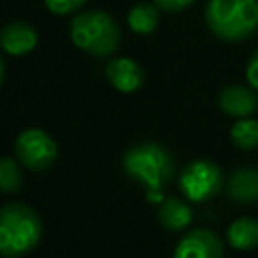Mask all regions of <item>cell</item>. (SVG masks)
Instances as JSON below:
<instances>
[{"mask_svg":"<svg viewBox=\"0 0 258 258\" xmlns=\"http://www.w3.org/2000/svg\"><path fill=\"white\" fill-rule=\"evenodd\" d=\"M121 163L125 175L147 189L145 196L151 204L163 202L161 189L175 173L173 157L163 145L155 141H139L125 149Z\"/></svg>","mask_w":258,"mask_h":258,"instance_id":"obj_1","label":"cell"},{"mask_svg":"<svg viewBox=\"0 0 258 258\" xmlns=\"http://www.w3.org/2000/svg\"><path fill=\"white\" fill-rule=\"evenodd\" d=\"M204 16L214 36L240 42L258 28V0H208Z\"/></svg>","mask_w":258,"mask_h":258,"instance_id":"obj_2","label":"cell"},{"mask_svg":"<svg viewBox=\"0 0 258 258\" xmlns=\"http://www.w3.org/2000/svg\"><path fill=\"white\" fill-rule=\"evenodd\" d=\"M42 234L38 214L20 202H10L0 210V254L20 258L36 248Z\"/></svg>","mask_w":258,"mask_h":258,"instance_id":"obj_3","label":"cell"},{"mask_svg":"<svg viewBox=\"0 0 258 258\" xmlns=\"http://www.w3.org/2000/svg\"><path fill=\"white\" fill-rule=\"evenodd\" d=\"M71 40L91 56H111L121 42V28L103 10L79 12L71 20Z\"/></svg>","mask_w":258,"mask_h":258,"instance_id":"obj_4","label":"cell"},{"mask_svg":"<svg viewBox=\"0 0 258 258\" xmlns=\"http://www.w3.org/2000/svg\"><path fill=\"white\" fill-rule=\"evenodd\" d=\"M177 185L185 200L202 204L220 194L224 187V173L210 159H194L179 171Z\"/></svg>","mask_w":258,"mask_h":258,"instance_id":"obj_5","label":"cell"},{"mask_svg":"<svg viewBox=\"0 0 258 258\" xmlns=\"http://www.w3.org/2000/svg\"><path fill=\"white\" fill-rule=\"evenodd\" d=\"M14 155L18 163L24 165L26 169L44 171L54 163L58 155V147L56 141L46 131L30 127L20 131L18 137L14 139Z\"/></svg>","mask_w":258,"mask_h":258,"instance_id":"obj_6","label":"cell"},{"mask_svg":"<svg viewBox=\"0 0 258 258\" xmlns=\"http://www.w3.org/2000/svg\"><path fill=\"white\" fill-rule=\"evenodd\" d=\"M173 258H224V242L208 228H194L175 244Z\"/></svg>","mask_w":258,"mask_h":258,"instance_id":"obj_7","label":"cell"},{"mask_svg":"<svg viewBox=\"0 0 258 258\" xmlns=\"http://www.w3.org/2000/svg\"><path fill=\"white\" fill-rule=\"evenodd\" d=\"M107 81L121 93H135L145 83V73L141 64L129 56H117L111 58L105 67Z\"/></svg>","mask_w":258,"mask_h":258,"instance_id":"obj_8","label":"cell"},{"mask_svg":"<svg viewBox=\"0 0 258 258\" xmlns=\"http://www.w3.org/2000/svg\"><path fill=\"white\" fill-rule=\"evenodd\" d=\"M0 44H2V50L10 56H22V54H28L36 48L38 44V34H36V28L28 22H22V20H14V22H8L2 26V32H0Z\"/></svg>","mask_w":258,"mask_h":258,"instance_id":"obj_9","label":"cell"},{"mask_svg":"<svg viewBox=\"0 0 258 258\" xmlns=\"http://www.w3.org/2000/svg\"><path fill=\"white\" fill-rule=\"evenodd\" d=\"M220 109L228 117L246 119L252 117L258 109V95L254 87L246 85H230L220 93Z\"/></svg>","mask_w":258,"mask_h":258,"instance_id":"obj_10","label":"cell"},{"mask_svg":"<svg viewBox=\"0 0 258 258\" xmlns=\"http://www.w3.org/2000/svg\"><path fill=\"white\" fill-rule=\"evenodd\" d=\"M226 194L234 204L240 206L258 202V169L248 165L234 169L226 181Z\"/></svg>","mask_w":258,"mask_h":258,"instance_id":"obj_11","label":"cell"},{"mask_svg":"<svg viewBox=\"0 0 258 258\" xmlns=\"http://www.w3.org/2000/svg\"><path fill=\"white\" fill-rule=\"evenodd\" d=\"M191 208L175 198V196H167L163 198V202L157 208V222L167 230V232H181L191 224Z\"/></svg>","mask_w":258,"mask_h":258,"instance_id":"obj_12","label":"cell"},{"mask_svg":"<svg viewBox=\"0 0 258 258\" xmlns=\"http://www.w3.org/2000/svg\"><path fill=\"white\" fill-rule=\"evenodd\" d=\"M226 240L234 250L250 252L258 248V220L254 218H238L226 230Z\"/></svg>","mask_w":258,"mask_h":258,"instance_id":"obj_13","label":"cell"},{"mask_svg":"<svg viewBox=\"0 0 258 258\" xmlns=\"http://www.w3.org/2000/svg\"><path fill=\"white\" fill-rule=\"evenodd\" d=\"M127 24L135 34H151L159 26V6L151 2H139L127 12Z\"/></svg>","mask_w":258,"mask_h":258,"instance_id":"obj_14","label":"cell"},{"mask_svg":"<svg viewBox=\"0 0 258 258\" xmlns=\"http://www.w3.org/2000/svg\"><path fill=\"white\" fill-rule=\"evenodd\" d=\"M230 139L238 149L244 151L258 149V119L254 117L238 119L230 129Z\"/></svg>","mask_w":258,"mask_h":258,"instance_id":"obj_15","label":"cell"},{"mask_svg":"<svg viewBox=\"0 0 258 258\" xmlns=\"http://www.w3.org/2000/svg\"><path fill=\"white\" fill-rule=\"evenodd\" d=\"M22 185V173L12 157H2L0 159V189L4 194H16Z\"/></svg>","mask_w":258,"mask_h":258,"instance_id":"obj_16","label":"cell"},{"mask_svg":"<svg viewBox=\"0 0 258 258\" xmlns=\"http://www.w3.org/2000/svg\"><path fill=\"white\" fill-rule=\"evenodd\" d=\"M42 2H44V6H46L52 14H56V16H67V14L77 12L87 0H42Z\"/></svg>","mask_w":258,"mask_h":258,"instance_id":"obj_17","label":"cell"},{"mask_svg":"<svg viewBox=\"0 0 258 258\" xmlns=\"http://www.w3.org/2000/svg\"><path fill=\"white\" fill-rule=\"evenodd\" d=\"M194 0H153V4L159 6V10H165V12H179V10H185Z\"/></svg>","mask_w":258,"mask_h":258,"instance_id":"obj_18","label":"cell"},{"mask_svg":"<svg viewBox=\"0 0 258 258\" xmlns=\"http://www.w3.org/2000/svg\"><path fill=\"white\" fill-rule=\"evenodd\" d=\"M246 81L250 83V87L258 91V50L252 54V58L246 64Z\"/></svg>","mask_w":258,"mask_h":258,"instance_id":"obj_19","label":"cell"}]
</instances>
